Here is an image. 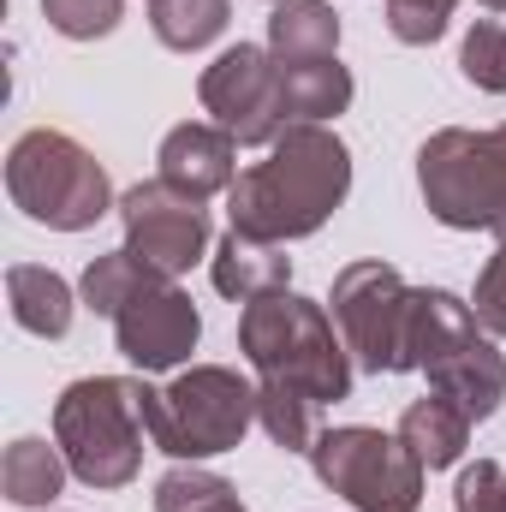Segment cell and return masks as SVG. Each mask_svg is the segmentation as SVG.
<instances>
[{
  "instance_id": "6da1fadb",
  "label": "cell",
  "mask_w": 506,
  "mask_h": 512,
  "mask_svg": "<svg viewBox=\"0 0 506 512\" xmlns=\"http://www.w3.org/2000/svg\"><path fill=\"white\" fill-rule=\"evenodd\" d=\"M352 191V149L328 126H286L268 143V161L245 167L227 191V221L251 239L292 245L328 227Z\"/></svg>"
},
{
  "instance_id": "7a4b0ae2",
  "label": "cell",
  "mask_w": 506,
  "mask_h": 512,
  "mask_svg": "<svg viewBox=\"0 0 506 512\" xmlns=\"http://www.w3.org/2000/svg\"><path fill=\"white\" fill-rule=\"evenodd\" d=\"M239 352L256 370V382H280L310 393L316 405H340L352 393V352L334 328V310L280 286V292H262L245 304L239 316Z\"/></svg>"
},
{
  "instance_id": "3957f363",
  "label": "cell",
  "mask_w": 506,
  "mask_h": 512,
  "mask_svg": "<svg viewBox=\"0 0 506 512\" xmlns=\"http://www.w3.org/2000/svg\"><path fill=\"white\" fill-rule=\"evenodd\" d=\"M143 441L149 382L137 376H84L54 399V447L90 489H126L143 471Z\"/></svg>"
},
{
  "instance_id": "277c9868",
  "label": "cell",
  "mask_w": 506,
  "mask_h": 512,
  "mask_svg": "<svg viewBox=\"0 0 506 512\" xmlns=\"http://www.w3.org/2000/svg\"><path fill=\"white\" fill-rule=\"evenodd\" d=\"M411 370H423L435 393L471 411V423L495 417L506 399V352L477 322V310L447 286H417L411 310Z\"/></svg>"
},
{
  "instance_id": "5b68a950",
  "label": "cell",
  "mask_w": 506,
  "mask_h": 512,
  "mask_svg": "<svg viewBox=\"0 0 506 512\" xmlns=\"http://www.w3.org/2000/svg\"><path fill=\"white\" fill-rule=\"evenodd\" d=\"M6 197L24 209V221L48 233H90L114 203L108 167L72 137V131L36 126L6 149Z\"/></svg>"
},
{
  "instance_id": "8992f818",
  "label": "cell",
  "mask_w": 506,
  "mask_h": 512,
  "mask_svg": "<svg viewBox=\"0 0 506 512\" xmlns=\"http://www.w3.org/2000/svg\"><path fill=\"white\" fill-rule=\"evenodd\" d=\"M256 423V382L227 364H191L167 387H149V447L203 465L215 453H233Z\"/></svg>"
},
{
  "instance_id": "52a82bcc",
  "label": "cell",
  "mask_w": 506,
  "mask_h": 512,
  "mask_svg": "<svg viewBox=\"0 0 506 512\" xmlns=\"http://www.w3.org/2000/svg\"><path fill=\"white\" fill-rule=\"evenodd\" d=\"M334 328L352 352L358 370L370 376H405L411 370V310H417V286H405V274L381 256L346 262L334 274Z\"/></svg>"
},
{
  "instance_id": "ba28073f",
  "label": "cell",
  "mask_w": 506,
  "mask_h": 512,
  "mask_svg": "<svg viewBox=\"0 0 506 512\" xmlns=\"http://www.w3.org/2000/svg\"><path fill=\"white\" fill-rule=\"evenodd\" d=\"M316 483L334 489L346 507L358 512H417L423 507V465L411 459V447L399 435H381L370 423H346V429H322L310 447Z\"/></svg>"
},
{
  "instance_id": "9c48e42d",
  "label": "cell",
  "mask_w": 506,
  "mask_h": 512,
  "mask_svg": "<svg viewBox=\"0 0 506 512\" xmlns=\"http://www.w3.org/2000/svg\"><path fill=\"white\" fill-rule=\"evenodd\" d=\"M197 96H203L209 126H221L245 149H268L292 126L280 60H274V48H256V42H233L227 54H215V66H203V78H197Z\"/></svg>"
},
{
  "instance_id": "30bf717a",
  "label": "cell",
  "mask_w": 506,
  "mask_h": 512,
  "mask_svg": "<svg viewBox=\"0 0 506 512\" xmlns=\"http://www.w3.org/2000/svg\"><path fill=\"white\" fill-rule=\"evenodd\" d=\"M120 227H126V251L143 268L167 274V280H179L191 262L209 256V209H203V197L167 185L161 173L137 179L120 197Z\"/></svg>"
},
{
  "instance_id": "8fae6325",
  "label": "cell",
  "mask_w": 506,
  "mask_h": 512,
  "mask_svg": "<svg viewBox=\"0 0 506 512\" xmlns=\"http://www.w3.org/2000/svg\"><path fill=\"white\" fill-rule=\"evenodd\" d=\"M203 340V316L191 304V292L167 274H155L149 286H137L126 304L114 310V346L126 352L131 370L143 376H167L179 370Z\"/></svg>"
},
{
  "instance_id": "7c38bea8",
  "label": "cell",
  "mask_w": 506,
  "mask_h": 512,
  "mask_svg": "<svg viewBox=\"0 0 506 512\" xmlns=\"http://www.w3.org/2000/svg\"><path fill=\"white\" fill-rule=\"evenodd\" d=\"M155 161H161L167 185H179V191H191L203 203L221 197V191H233V179H239V143L221 126H203V120H185V126L167 131L161 149H155Z\"/></svg>"
},
{
  "instance_id": "4fadbf2b",
  "label": "cell",
  "mask_w": 506,
  "mask_h": 512,
  "mask_svg": "<svg viewBox=\"0 0 506 512\" xmlns=\"http://www.w3.org/2000/svg\"><path fill=\"white\" fill-rule=\"evenodd\" d=\"M209 280H215L221 298L251 304L262 292L292 286V256H286V245H268V239H251V233L227 227L221 245H215V256H209Z\"/></svg>"
},
{
  "instance_id": "5bb4252c",
  "label": "cell",
  "mask_w": 506,
  "mask_h": 512,
  "mask_svg": "<svg viewBox=\"0 0 506 512\" xmlns=\"http://www.w3.org/2000/svg\"><path fill=\"white\" fill-rule=\"evenodd\" d=\"M393 435L411 447V459H417L423 471H447V465H459V459H465V447H471V411L429 387L423 399H411V405H405V417H399V429H393Z\"/></svg>"
},
{
  "instance_id": "9a60e30c",
  "label": "cell",
  "mask_w": 506,
  "mask_h": 512,
  "mask_svg": "<svg viewBox=\"0 0 506 512\" xmlns=\"http://www.w3.org/2000/svg\"><path fill=\"white\" fill-rule=\"evenodd\" d=\"M6 304H12V322L36 340H66L72 328V286L54 274V268H36V262H12L6 268Z\"/></svg>"
},
{
  "instance_id": "2e32d148",
  "label": "cell",
  "mask_w": 506,
  "mask_h": 512,
  "mask_svg": "<svg viewBox=\"0 0 506 512\" xmlns=\"http://www.w3.org/2000/svg\"><path fill=\"white\" fill-rule=\"evenodd\" d=\"M280 78H286V120L292 126H328L334 114L352 108V72L340 66V54L280 60Z\"/></svg>"
},
{
  "instance_id": "e0dca14e",
  "label": "cell",
  "mask_w": 506,
  "mask_h": 512,
  "mask_svg": "<svg viewBox=\"0 0 506 512\" xmlns=\"http://www.w3.org/2000/svg\"><path fill=\"white\" fill-rule=\"evenodd\" d=\"M66 477H72L66 453L48 447L42 435H18L6 447V459H0V489H6L12 507H48L66 489Z\"/></svg>"
},
{
  "instance_id": "ac0fdd59",
  "label": "cell",
  "mask_w": 506,
  "mask_h": 512,
  "mask_svg": "<svg viewBox=\"0 0 506 512\" xmlns=\"http://www.w3.org/2000/svg\"><path fill=\"white\" fill-rule=\"evenodd\" d=\"M274 60H328L340 54V12L328 0H280L268 18Z\"/></svg>"
},
{
  "instance_id": "d6986e66",
  "label": "cell",
  "mask_w": 506,
  "mask_h": 512,
  "mask_svg": "<svg viewBox=\"0 0 506 512\" xmlns=\"http://www.w3.org/2000/svg\"><path fill=\"white\" fill-rule=\"evenodd\" d=\"M233 6L227 0H149V30L173 54H197L227 30Z\"/></svg>"
},
{
  "instance_id": "ffe728a7",
  "label": "cell",
  "mask_w": 506,
  "mask_h": 512,
  "mask_svg": "<svg viewBox=\"0 0 506 512\" xmlns=\"http://www.w3.org/2000/svg\"><path fill=\"white\" fill-rule=\"evenodd\" d=\"M316 399L298 393V387H280V382H256V423L268 429V441L280 453H310L316 447Z\"/></svg>"
},
{
  "instance_id": "44dd1931",
  "label": "cell",
  "mask_w": 506,
  "mask_h": 512,
  "mask_svg": "<svg viewBox=\"0 0 506 512\" xmlns=\"http://www.w3.org/2000/svg\"><path fill=\"white\" fill-rule=\"evenodd\" d=\"M155 512H251L239 501V489L203 465H173L155 483Z\"/></svg>"
},
{
  "instance_id": "7402d4cb",
  "label": "cell",
  "mask_w": 506,
  "mask_h": 512,
  "mask_svg": "<svg viewBox=\"0 0 506 512\" xmlns=\"http://www.w3.org/2000/svg\"><path fill=\"white\" fill-rule=\"evenodd\" d=\"M149 280H155V268H143V262L120 245V251H102L90 268H84L78 292H84V304H90L96 316H108V322H114V310L126 304L137 286H149Z\"/></svg>"
},
{
  "instance_id": "603a6c76",
  "label": "cell",
  "mask_w": 506,
  "mask_h": 512,
  "mask_svg": "<svg viewBox=\"0 0 506 512\" xmlns=\"http://www.w3.org/2000/svg\"><path fill=\"white\" fill-rule=\"evenodd\" d=\"M459 72L465 84H477L483 96H506V24L477 18L459 42Z\"/></svg>"
},
{
  "instance_id": "cb8c5ba5",
  "label": "cell",
  "mask_w": 506,
  "mask_h": 512,
  "mask_svg": "<svg viewBox=\"0 0 506 512\" xmlns=\"http://www.w3.org/2000/svg\"><path fill=\"white\" fill-rule=\"evenodd\" d=\"M42 18L66 42H96V36H114L120 30L126 0H42Z\"/></svg>"
},
{
  "instance_id": "d4e9b609",
  "label": "cell",
  "mask_w": 506,
  "mask_h": 512,
  "mask_svg": "<svg viewBox=\"0 0 506 512\" xmlns=\"http://www.w3.org/2000/svg\"><path fill=\"white\" fill-rule=\"evenodd\" d=\"M453 6H459V0H387V30H393L405 48H429V42L447 36Z\"/></svg>"
},
{
  "instance_id": "484cf974",
  "label": "cell",
  "mask_w": 506,
  "mask_h": 512,
  "mask_svg": "<svg viewBox=\"0 0 506 512\" xmlns=\"http://www.w3.org/2000/svg\"><path fill=\"white\" fill-rule=\"evenodd\" d=\"M453 512H506V471L495 459H477L453 483Z\"/></svg>"
},
{
  "instance_id": "4316f807",
  "label": "cell",
  "mask_w": 506,
  "mask_h": 512,
  "mask_svg": "<svg viewBox=\"0 0 506 512\" xmlns=\"http://www.w3.org/2000/svg\"><path fill=\"white\" fill-rule=\"evenodd\" d=\"M471 310H477V322L506 340V239L495 245V256L483 262V274H477V292H471Z\"/></svg>"
},
{
  "instance_id": "83f0119b",
  "label": "cell",
  "mask_w": 506,
  "mask_h": 512,
  "mask_svg": "<svg viewBox=\"0 0 506 512\" xmlns=\"http://www.w3.org/2000/svg\"><path fill=\"white\" fill-rule=\"evenodd\" d=\"M483 6H489V12H506V0H483Z\"/></svg>"
},
{
  "instance_id": "f1b7e54d",
  "label": "cell",
  "mask_w": 506,
  "mask_h": 512,
  "mask_svg": "<svg viewBox=\"0 0 506 512\" xmlns=\"http://www.w3.org/2000/svg\"><path fill=\"white\" fill-rule=\"evenodd\" d=\"M268 6H280V0H268Z\"/></svg>"
}]
</instances>
